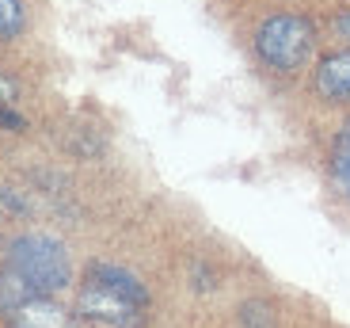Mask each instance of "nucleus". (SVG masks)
<instances>
[{
	"mask_svg": "<svg viewBox=\"0 0 350 328\" xmlns=\"http://www.w3.org/2000/svg\"><path fill=\"white\" fill-rule=\"evenodd\" d=\"M77 313L103 328H141L149 317V290L118 264H92L77 294Z\"/></svg>",
	"mask_w": 350,
	"mask_h": 328,
	"instance_id": "1",
	"label": "nucleus"
},
{
	"mask_svg": "<svg viewBox=\"0 0 350 328\" xmlns=\"http://www.w3.org/2000/svg\"><path fill=\"white\" fill-rule=\"evenodd\" d=\"M19 298H53L72 283L69 249L53 233H19L8 244V271H4Z\"/></svg>",
	"mask_w": 350,
	"mask_h": 328,
	"instance_id": "2",
	"label": "nucleus"
},
{
	"mask_svg": "<svg viewBox=\"0 0 350 328\" xmlns=\"http://www.w3.org/2000/svg\"><path fill=\"white\" fill-rule=\"evenodd\" d=\"M316 50V23L297 12H274L255 27V53L274 73H297Z\"/></svg>",
	"mask_w": 350,
	"mask_h": 328,
	"instance_id": "3",
	"label": "nucleus"
},
{
	"mask_svg": "<svg viewBox=\"0 0 350 328\" xmlns=\"http://www.w3.org/2000/svg\"><path fill=\"white\" fill-rule=\"evenodd\" d=\"M316 92L327 103H350V50H335L316 65Z\"/></svg>",
	"mask_w": 350,
	"mask_h": 328,
	"instance_id": "4",
	"label": "nucleus"
},
{
	"mask_svg": "<svg viewBox=\"0 0 350 328\" xmlns=\"http://www.w3.org/2000/svg\"><path fill=\"white\" fill-rule=\"evenodd\" d=\"M12 328H72V317L53 298H27L12 310Z\"/></svg>",
	"mask_w": 350,
	"mask_h": 328,
	"instance_id": "5",
	"label": "nucleus"
},
{
	"mask_svg": "<svg viewBox=\"0 0 350 328\" xmlns=\"http://www.w3.org/2000/svg\"><path fill=\"white\" fill-rule=\"evenodd\" d=\"M332 179H335V191L350 203V126L332 145Z\"/></svg>",
	"mask_w": 350,
	"mask_h": 328,
	"instance_id": "6",
	"label": "nucleus"
},
{
	"mask_svg": "<svg viewBox=\"0 0 350 328\" xmlns=\"http://www.w3.org/2000/svg\"><path fill=\"white\" fill-rule=\"evenodd\" d=\"M27 27V12H23V0H0V42L8 38H19Z\"/></svg>",
	"mask_w": 350,
	"mask_h": 328,
	"instance_id": "7",
	"label": "nucleus"
},
{
	"mask_svg": "<svg viewBox=\"0 0 350 328\" xmlns=\"http://www.w3.org/2000/svg\"><path fill=\"white\" fill-rule=\"evenodd\" d=\"M240 325L244 328H278V313H274L271 302L252 298V302L240 305Z\"/></svg>",
	"mask_w": 350,
	"mask_h": 328,
	"instance_id": "8",
	"label": "nucleus"
},
{
	"mask_svg": "<svg viewBox=\"0 0 350 328\" xmlns=\"http://www.w3.org/2000/svg\"><path fill=\"white\" fill-rule=\"evenodd\" d=\"M339 35H342V38H350V12L339 19Z\"/></svg>",
	"mask_w": 350,
	"mask_h": 328,
	"instance_id": "9",
	"label": "nucleus"
}]
</instances>
